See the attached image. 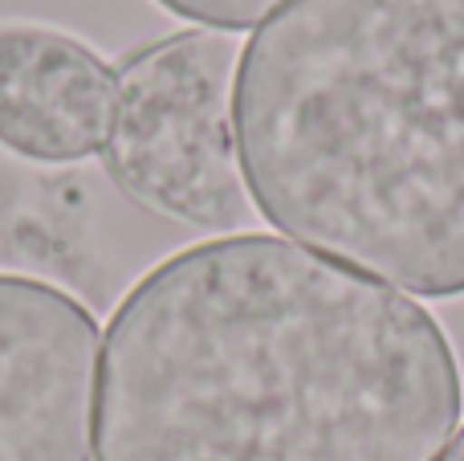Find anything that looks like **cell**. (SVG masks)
Masks as SVG:
<instances>
[{"instance_id": "6da1fadb", "label": "cell", "mask_w": 464, "mask_h": 461, "mask_svg": "<svg viewBox=\"0 0 464 461\" xmlns=\"http://www.w3.org/2000/svg\"><path fill=\"white\" fill-rule=\"evenodd\" d=\"M460 413L428 307L297 241L232 233L119 302L94 461H436Z\"/></svg>"}, {"instance_id": "7a4b0ae2", "label": "cell", "mask_w": 464, "mask_h": 461, "mask_svg": "<svg viewBox=\"0 0 464 461\" xmlns=\"http://www.w3.org/2000/svg\"><path fill=\"white\" fill-rule=\"evenodd\" d=\"M248 201L420 299L464 294V0H294L240 49Z\"/></svg>"}, {"instance_id": "3957f363", "label": "cell", "mask_w": 464, "mask_h": 461, "mask_svg": "<svg viewBox=\"0 0 464 461\" xmlns=\"http://www.w3.org/2000/svg\"><path fill=\"white\" fill-rule=\"evenodd\" d=\"M237 65V41L212 29L168 33L114 65L119 111L102 163L127 201L228 237L253 221L232 127Z\"/></svg>"}, {"instance_id": "277c9868", "label": "cell", "mask_w": 464, "mask_h": 461, "mask_svg": "<svg viewBox=\"0 0 464 461\" xmlns=\"http://www.w3.org/2000/svg\"><path fill=\"white\" fill-rule=\"evenodd\" d=\"M98 343L73 294L0 274V461H90Z\"/></svg>"}, {"instance_id": "5b68a950", "label": "cell", "mask_w": 464, "mask_h": 461, "mask_svg": "<svg viewBox=\"0 0 464 461\" xmlns=\"http://www.w3.org/2000/svg\"><path fill=\"white\" fill-rule=\"evenodd\" d=\"M119 74L82 37L41 21H0V147L29 163L106 152Z\"/></svg>"}, {"instance_id": "8992f818", "label": "cell", "mask_w": 464, "mask_h": 461, "mask_svg": "<svg viewBox=\"0 0 464 461\" xmlns=\"http://www.w3.org/2000/svg\"><path fill=\"white\" fill-rule=\"evenodd\" d=\"M179 21H192L196 29L212 33H240V29H261L285 0H155Z\"/></svg>"}, {"instance_id": "52a82bcc", "label": "cell", "mask_w": 464, "mask_h": 461, "mask_svg": "<svg viewBox=\"0 0 464 461\" xmlns=\"http://www.w3.org/2000/svg\"><path fill=\"white\" fill-rule=\"evenodd\" d=\"M440 461H464V429H460V437L452 441V449H449V454H444Z\"/></svg>"}]
</instances>
